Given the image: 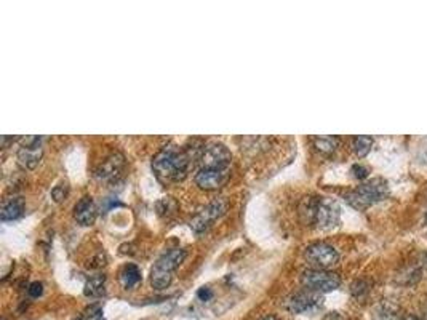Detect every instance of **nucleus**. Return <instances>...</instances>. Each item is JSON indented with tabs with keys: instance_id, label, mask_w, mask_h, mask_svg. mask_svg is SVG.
I'll list each match as a JSON object with an SVG mask.
<instances>
[{
	"instance_id": "obj_1",
	"label": "nucleus",
	"mask_w": 427,
	"mask_h": 320,
	"mask_svg": "<svg viewBox=\"0 0 427 320\" xmlns=\"http://www.w3.org/2000/svg\"><path fill=\"white\" fill-rule=\"evenodd\" d=\"M189 167V156L176 146L162 149L152 160L154 173L162 181H179L186 177Z\"/></svg>"
},
{
	"instance_id": "obj_2",
	"label": "nucleus",
	"mask_w": 427,
	"mask_h": 320,
	"mask_svg": "<svg viewBox=\"0 0 427 320\" xmlns=\"http://www.w3.org/2000/svg\"><path fill=\"white\" fill-rule=\"evenodd\" d=\"M305 223L316 224L320 229H331L339 221V206L325 199L307 197L300 208Z\"/></svg>"
},
{
	"instance_id": "obj_3",
	"label": "nucleus",
	"mask_w": 427,
	"mask_h": 320,
	"mask_svg": "<svg viewBox=\"0 0 427 320\" xmlns=\"http://www.w3.org/2000/svg\"><path fill=\"white\" fill-rule=\"evenodd\" d=\"M186 260V250L172 249L158 258L151 271V283L156 290H163L170 287L173 281V272Z\"/></svg>"
},
{
	"instance_id": "obj_4",
	"label": "nucleus",
	"mask_w": 427,
	"mask_h": 320,
	"mask_svg": "<svg viewBox=\"0 0 427 320\" xmlns=\"http://www.w3.org/2000/svg\"><path fill=\"white\" fill-rule=\"evenodd\" d=\"M389 195V186L384 179L376 178L370 179V181L358 186L356 190L347 194V202L351 204L354 208L363 210L367 206L381 202V200L388 199Z\"/></svg>"
},
{
	"instance_id": "obj_5",
	"label": "nucleus",
	"mask_w": 427,
	"mask_h": 320,
	"mask_svg": "<svg viewBox=\"0 0 427 320\" xmlns=\"http://www.w3.org/2000/svg\"><path fill=\"white\" fill-rule=\"evenodd\" d=\"M302 285L309 290L318 292V293H327L333 292L341 285V278L338 274H334L331 271L325 269H309L302 272L301 277Z\"/></svg>"
},
{
	"instance_id": "obj_6",
	"label": "nucleus",
	"mask_w": 427,
	"mask_h": 320,
	"mask_svg": "<svg viewBox=\"0 0 427 320\" xmlns=\"http://www.w3.org/2000/svg\"><path fill=\"white\" fill-rule=\"evenodd\" d=\"M306 260L316 266L317 269L328 271L330 267L336 266L339 261V253L331 245L325 244V242H317V244L309 245L306 249Z\"/></svg>"
},
{
	"instance_id": "obj_7",
	"label": "nucleus",
	"mask_w": 427,
	"mask_h": 320,
	"mask_svg": "<svg viewBox=\"0 0 427 320\" xmlns=\"http://www.w3.org/2000/svg\"><path fill=\"white\" fill-rule=\"evenodd\" d=\"M226 208H228L226 200L223 199L215 200V202L208 204L205 208L200 210L199 213L194 216L192 221H190V228H192L195 234H202V232L207 231L216 220L221 218V216L226 213Z\"/></svg>"
},
{
	"instance_id": "obj_8",
	"label": "nucleus",
	"mask_w": 427,
	"mask_h": 320,
	"mask_svg": "<svg viewBox=\"0 0 427 320\" xmlns=\"http://www.w3.org/2000/svg\"><path fill=\"white\" fill-rule=\"evenodd\" d=\"M233 154L224 144L215 143L203 149L200 157V168H213V170H230Z\"/></svg>"
},
{
	"instance_id": "obj_9",
	"label": "nucleus",
	"mask_w": 427,
	"mask_h": 320,
	"mask_svg": "<svg viewBox=\"0 0 427 320\" xmlns=\"http://www.w3.org/2000/svg\"><path fill=\"white\" fill-rule=\"evenodd\" d=\"M285 306L293 314L312 312L322 306V293L306 288V290L298 292L288 298Z\"/></svg>"
},
{
	"instance_id": "obj_10",
	"label": "nucleus",
	"mask_w": 427,
	"mask_h": 320,
	"mask_svg": "<svg viewBox=\"0 0 427 320\" xmlns=\"http://www.w3.org/2000/svg\"><path fill=\"white\" fill-rule=\"evenodd\" d=\"M44 156L42 138L29 136L23 139V146L18 151V163L24 170H34Z\"/></svg>"
},
{
	"instance_id": "obj_11",
	"label": "nucleus",
	"mask_w": 427,
	"mask_h": 320,
	"mask_svg": "<svg viewBox=\"0 0 427 320\" xmlns=\"http://www.w3.org/2000/svg\"><path fill=\"white\" fill-rule=\"evenodd\" d=\"M229 172L230 170L199 168L197 175H195V183L205 190H215L228 181Z\"/></svg>"
},
{
	"instance_id": "obj_12",
	"label": "nucleus",
	"mask_w": 427,
	"mask_h": 320,
	"mask_svg": "<svg viewBox=\"0 0 427 320\" xmlns=\"http://www.w3.org/2000/svg\"><path fill=\"white\" fill-rule=\"evenodd\" d=\"M74 218L82 226L93 224L96 218V206L91 197H82L74 208Z\"/></svg>"
},
{
	"instance_id": "obj_13",
	"label": "nucleus",
	"mask_w": 427,
	"mask_h": 320,
	"mask_svg": "<svg viewBox=\"0 0 427 320\" xmlns=\"http://www.w3.org/2000/svg\"><path fill=\"white\" fill-rule=\"evenodd\" d=\"M123 168V157L122 156H111L109 159H106L105 162L101 163L100 170H98V177L101 179H106V181H111V179H116L119 177Z\"/></svg>"
},
{
	"instance_id": "obj_14",
	"label": "nucleus",
	"mask_w": 427,
	"mask_h": 320,
	"mask_svg": "<svg viewBox=\"0 0 427 320\" xmlns=\"http://www.w3.org/2000/svg\"><path fill=\"white\" fill-rule=\"evenodd\" d=\"M24 213V200L21 197H13L3 202L2 211H0V218L2 221H13L21 218Z\"/></svg>"
},
{
	"instance_id": "obj_15",
	"label": "nucleus",
	"mask_w": 427,
	"mask_h": 320,
	"mask_svg": "<svg viewBox=\"0 0 427 320\" xmlns=\"http://www.w3.org/2000/svg\"><path fill=\"white\" fill-rule=\"evenodd\" d=\"M141 281V271L138 269V266L135 265H127L123 266V269L120 271V283L123 288H133L138 285Z\"/></svg>"
},
{
	"instance_id": "obj_16",
	"label": "nucleus",
	"mask_w": 427,
	"mask_h": 320,
	"mask_svg": "<svg viewBox=\"0 0 427 320\" xmlns=\"http://www.w3.org/2000/svg\"><path fill=\"white\" fill-rule=\"evenodd\" d=\"M105 283H106L105 276H101V274L91 276L89 281L85 282V288H84L85 296H89V298L101 296L102 293H105Z\"/></svg>"
},
{
	"instance_id": "obj_17",
	"label": "nucleus",
	"mask_w": 427,
	"mask_h": 320,
	"mask_svg": "<svg viewBox=\"0 0 427 320\" xmlns=\"http://www.w3.org/2000/svg\"><path fill=\"white\" fill-rule=\"evenodd\" d=\"M338 144H339V139L334 136L314 138V146H316L317 151H320L323 154H331L333 151H336Z\"/></svg>"
},
{
	"instance_id": "obj_18",
	"label": "nucleus",
	"mask_w": 427,
	"mask_h": 320,
	"mask_svg": "<svg viewBox=\"0 0 427 320\" xmlns=\"http://www.w3.org/2000/svg\"><path fill=\"white\" fill-rule=\"evenodd\" d=\"M373 143H374V139L372 136H356L352 141L354 152H356L358 157L368 156L373 148Z\"/></svg>"
},
{
	"instance_id": "obj_19",
	"label": "nucleus",
	"mask_w": 427,
	"mask_h": 320,
	"mask_svg": "<svg viewBox=\"0 0 427 320\" xmlns=\"http://www.w3.org/2000/svg\"><path fill=\"white\" fill-rule=\"evenodd\" d=\"M68 194H69V184L63 181V183H60L58 186H55L53 190H51V199H53L56 204H60V202H63L66 197H68Z\"/></svg>"
},
{
	"instance_id": "obj_20",
	"label": "nucleus",
	"mask_w": 427,
	"mask_h": 320,
	"mask_svg": "<svg viewBox=\"0 0 427 320\" xmlns=\"http://www.w3.org/2000/svg\"><path fill=\"white\" fill-rule=\"evenodd\" d=\"M416 159H418L421 163H426L427 165V138L423 139V141L418 144V151H416Z\"/></svg>"
},
{
	"instance_id": "obj_21",
	"label": "nucleus",
	"mask_w": 427,
	"mask_h": 320,
	"mask_svg": "<svg viewBox=\"0 0 427 320\" xmlns=\"http://www.w3.org/2000/svg\"><path fill=\"white\" fill-rule=\"evenodd\" d=\"M28 293L30 298H39L44 293V285L40 282H33L28 288Z\"/></svg>"
},
{
	"instance_id": "obj_22",
	"label": "nucleus",
	"mask_w": 427,
	"mask_h": 320,
	"mask_svg": "<svg viewBox=\"0 0 427 320\" xmlns=\"http://www.w3.org/2000/svg\"><path fill=\"white\" fill-rule=\"evenodd\" d=\"M378 320H399V316H397V312L392 311V309L384 308L383 311H379Z\"/></svg>"
},
{
	"instance_id": "obj_23",
	"label": "nucleus",
	"mask_w": 427,
	"mask_h": 320,
	"mask_svg": "<svg viewBox=\"0 0 427 320\" xmlns=\"http://www.w3.org/2000/svg\"><path fill=\"white\" fill-rule=\"evenodd\" d=\"M352 173H354V177H356L357 179H365L368 177V170L365 168V167H362V165H354L352 167Z\"/></svg>"
},
{
	"instance_id": "obj_24",
	"label": "nucleus",
	"mask_w": 427,
	"mask_h": 320,
	"mask_svg": "<svg viewBox=\"0 0 427 320\" xmlns=\"http://www.w3.org/2000/svg\"><path fill=\"white\" fill-rule=\"evenodd\" d=\"M197 296H199V299H202V301H210V299L213 298L212 288H210V287H202L197 292Z\"/></svg>"
},
{
	"instance_id": "obj_25",
	"label": "nucleus",
	"mask_w": 427,
	"mask_h": 320,
	"mask_svg": "<svg viewBox=\"0 0 427 320\" xmlns=\"http://www.w3.org/2000/svg\"><path fill=\"white\" fill-rule=\"evenodd\" d=\"M402 320H421L419 317H416V316H406V317H403Z\"/></svg>"
},
{
	"instance_id": "obj_26",
	"label": "nucleus",
	"mask_w": 427,
	"mask_h": 320,
	"mask_svg": "<svg viewBox=\"0 0 427 320\" xmlns=\"http://www.w3.org/2000/svg\"><path fill=\"white\" fill-rule=\"evenodd\" d=\"M261 320H279L277 317H274V316H267V317H264V319H261Z\"/></svg>"
},
{
	"instance_id": "obj_27",
	"label": "nucleus",
	"mask_w": 427,
	"mask_h": 320,
	"mask_svg": "<svg viewBox=\"0 0 427 320\" xmlns=\"http://www.w3.org/2000/svg\"><path fill=\"white\" fill-rule=\"evenodd\" d=\"M426 320H427V317H426Z\"/></svg>"
}]
</instances>
